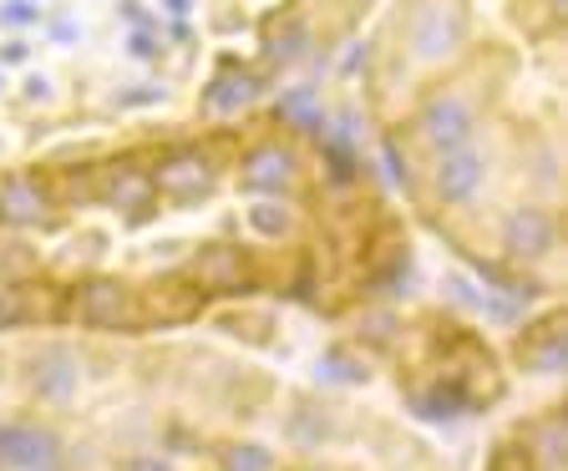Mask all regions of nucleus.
Listing matches in <instances>:
<instances>
[{
  "instance_id": "nucleus-8",
  "label": "nucleus",
  "mask_w": 568,
  "mask_h": 471,
  "mask_svg": "<svg viewBox=\"0 0 568 471\" xmlns=\"http://www.w3.org/2000/svg\"><path fill=\"white\" fill-rule=\"evenodd\" d=\"M295 173V157L284 153V147H264V153L248 157L244 167V188H264V193H280Z\"/></svg>"
},
{
  "instance_id": "nucleus-10",
  "label": "nucleus",
  "mask_w": 568,
  "mask_h": 471,
  "mask_svg": "<svg viewBox=\"0 0 568 471\" xmlns=\"http://www.w3.org/2000/svg\"><path fill=\"white\" fill-rule=\"evenodd\" d=\"M229 471H270L274 461L264 457V451H254V447H239V451H229Z\"/></svg>"
},
{
  "instance_id": "nucleus-5",
  "label": "nucleus",
  "mask_w": 568,
  "mask_h": 471,
  "mask_svg": "<svg viewBox=\"0 0 568 471\" xmlns=\"http://www.w3.org/2000/svg\"><path fill=\"white\" fill-rule=\"evenodd\" d=\"M508 248L513 254H528V259L548 254L554 248V218L544 208H518L508 218Z\"/></svg>"
},
{
  "instance_id": "nucleus-1",
  "label": "nucleus",
  "mask_w": 568,
  "mask_h": 471,
  "mask_svg": "<svg viewBox=\"0 0 568 471\" xmlns=\"http://www.w3.org/2000/svg\"><path fill=\"white\" fill-rule=\"evenodd\" d=\"M71 319L87 325V330H138L142 309L132 305V295L118 289V284H87L82 295L71 299Z\"/></svg>"
},
{
  "instance_id": "nucleus-6",
  "label": "nucleus",
  "mask_w": 568,
  "mask_h": 471,
  "mask_svg": "<svg viewBox=\"0 0 568 471\" xmlns=\"http://www.w3.org/2000/svg\"><path fill=\"white\" fill-rule=\"evenodd\" d=\"M193 279L203 289H244V259H239V248H209L193 259Z\"/></svg>"
},
{
  "instance_id": "nucleus-4",
  "label": "nucleus",
  "mask_w": 568,
  "mask_h": 471,
  "mask_svg": "<svg viewBox=\"0 0 568 471\" xmlns=\"http://www.w3.org/2000/svg\"><path fill=\"white\" fill-rule=\"evenodd\" d=\"M153 188L168 193V198H193V193L213 188V167L203 163V157H173L168 167L153 173Z\"/></svg>"
},
{
  "instance_id": "nucleus-11",
  "label": "nucleus",
  "mask_w": 568,
  "mask_h": 471,
  "mask_svg": "<svg viewBox=\"0 0 568 471\" xmlns=\"http://www.w3.org/2000/svg\"><path fill=\"white\" fill-rule=\"evenodd\" d=\"M248 228H260V234H280L284 228V213L274 208V203H260V208H248Z\"/></svg>"
},
{
  "instance_id": "nucleus-2",
  "label": "nucleus",
  "mask_w": 568,
  "mask_h": 471,
  "mask_svg": "<svg viewBox=\"0 0 568 471\" xmlns=\"http://www.w3.org/2000/svg\"><path fill=\"white\" fill-rule=\"evenodd\" d=\"M467 132H473V106H467V102H457V96H442V102L426 106V137L437 142L442 153L462 147V142H467Z\"/></svg>"
},
{
  "instance_id": "nucleus-7",
  "label": "nucleus",
  "mask_w": 568,
  "mask_h": 471,
  "mask_svg": "<svg viewBox=\"0 0 568 471\" xmlns=\"http://www.w3.org/2000/svg\"><path fill=\"white\" fill-rule=\"evenodd\" d=\"M457 35H462V16L432 6V11H422L412 41H416V51H422V57H442V51H452V41H457Z\"/></svg>"
},
{
  "instance_id": "nucleus-9",
  "label": "nucleus",
  "mask_w": 568,
  "mask_h": 471,
  "mask_svg": "<svg viewBox=\"0 0 568 471\" xmlns=\"http://www.w3.org/2000/svg\"><path fill=\"white\" fill-rule=\"evenodd\" d=\"M71 386H77V366H71L67 355H47V360L36 366V390H41L47 401H61Z\"/></svg>"
},
{
  "instance_id": "nucleus-3",
  "label": "nucleus",
  "mask_w": 568,
  "mask_h": 471,
  "mask_svg": "<svg viewBox=\"0 0 568 471\" xmlns=\"http://www.w3.org/2000/svg\"><path fill=\"white\" fill-rule=\"evenodd\" d=\"M477 183H483V157L467 153V147H452L437 167V193L447 203H462L477 193Z\"/></svg>"
}]
</instances>
